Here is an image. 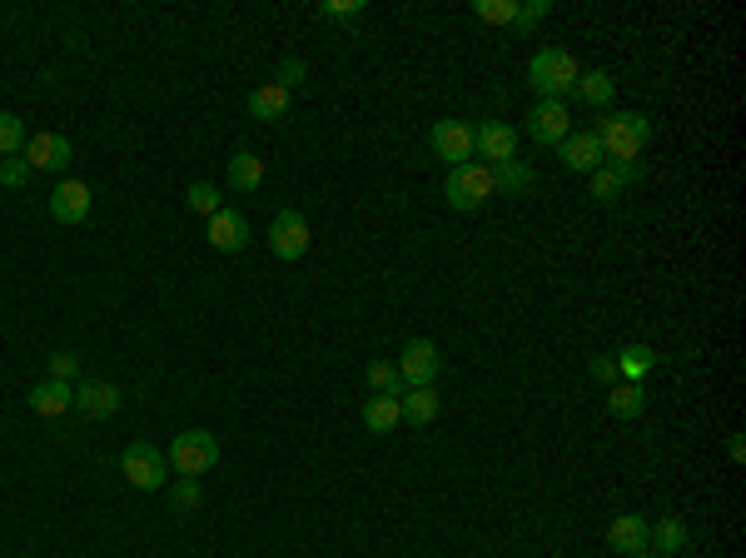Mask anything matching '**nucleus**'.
<instances>
[{"label": "nucleus", "instance_id": "1", "mask_svg": "<svg viewBox=\"0 0 746 558\" xmlns=\"http://www.w3.org/2000/svg\"><path fill=\"white\" fill-rule=\"evenodd\" d=\"M577 75H583V65H577L572 50H562V46L537 50V55L527 60V85H533L543 100H568L572 90H577Z\"/></svg>", "mask_w": 746, "mask_h": 558}, {"label": "nucleus", "instance_id": "2", "mask_svg": "<svg viewBox=\"0 0 746 558\" xmlns=\"http://www.w3.org/2000/svg\"><path fill=\"white\" fill-rule=\"evenodd\" d=\"M597 145H602V160H637L652 140V120L642 115V110H618V115H607L597 125Z\"/></svg>", "mask_w": 746, "mask_h": 558}, {"label": "nucleus", "instance_id": "3", "mask_svg": "<svg viewBox=\"0 0 746 558\" xmlns=\"http://www.w3.org/2000/svg\"><path fill=\"white\" fill-rule=\"evenodd\" d=\"M164 459H170V469H175L179 479H199L220 463V439H214L210 429H185V434L170 439V454H164Z\"/></svg>", "mask_w": 746, "mask_h": 558}, {"label": "nucleus", "instance_id": "4", "mask_svg": "<svg viewBox=\"0 0 746 558\" xmlns=\"http://www.w3.org/2000/svg\"><path fill=\"white\" fill-rule=\"evenodd\" d=\"M493 195H498L493 190V170L473 165V160H468V165H453L448 170V179H444V200L453 204L458 214H478Z\"/></svg>", "mask_w": 746, "mask_h": 558}, {"label": "nucleus", "instance_id": "5", "mask_svg": "<svg viewBox=\"0 0 746 558\" xmlns=\"http://www.w3.org/2000/svg\"><path fill=\"white\" fill-rule=\"evenodd\" d=\"M120 474L140 488V494H160V488L170 484V479H164L170 474V459H164L154 444L135 439V444H125V454H120Z\"/></svg>", "mask_w": 746, "mask_h": 558}, {"label": "nucleus", "instance_id": "6", "mask_svg": "<svg viewBox=\"0 0 746 558\" xmlns=\"http://www.w3.org/2000/svg\"><path fill=\"white\" fill-rule=\"evenodd\" d=\"M269 250L284 264L303 260V255H309V220H303L299 210H279L269 220Z\"/></svg>", "mask_w": 746, "mask_h": 558}, {"label": "nucleus", "instance_id": "7", "mask_svg": "<svg viewBox=\"0 0 746 558\" xmlns=\"http://www.w3.org/2000/svg\"><path fill=\"white\" fill-rule=\"evenodd\" d=\"M438 369H444V355H438L433 339H413V345L398 355V380H403V389H428V384L438 380Z\"/></svg>", "mask_w": 746, "mask_h": 558}, {"label": "nucleus", "instance_id": "8", "mask_svg": "<svg viewBox=\"0 0 746 558\" xmlns=\"http://www.w3.org/2000/svg\"><path fill=\"white\" fill-rule=\"evenodd\" d=\"M642 179H647V170H642L637 160H602V165L593 170V200L612 204L622 190H632V185H642Z\"/></svg>", "mask_w": 746, "mask_h": 558}, {"label": "nucleus", "instance_id": "9", "mask_svg": "<svg viewBox=\"0 0 746 558\" xmlns=\"http://www.w3.org/2000/svg\"><path fill=\"white\" fill-rule=\"evenodd\" d=\"M428 150L448 165H468L473 160V125L468 120H438L428 131Z\"/></svg>", "mask_w": 746, "mask_h": 558}, {"label": "nucleus", "instance_id": "10", "mask_svg": "<svg viewBox=\"0 0 746 558\" xmlns=\"http://www.w3.org/2000/svg\"><path fill=\"white\" fill-rule=\"evenodd\" d=\"M473 154L488 160V165H502V160H518V131L508 120H483L473 131Z\"/></svg>", "mask_w": 746, "mask_h": 558}, {"label": "nucleus", "instance_id": "11", "mask_svg": "<svg viewBox=\"0 0 746 558\" xmlns=\"http://www.w3.org/2000/svg\"><path fill=\"white\" fill-rule=\"evenodd\" d=\"M607 548L622 558H637L652 548V523L642 519V513H618V519L607 523Z\"/></svg>", "mask_w": 746, "mask_h": 558}, {"label": "nucleus", "instance_id": "12", "mask_svg": "<svg viewBox=\"0 0 746 558\" xmlns=\"http://www.w3.org/2000/svg\"><path fill=\"white\" fill-rule=\"evenodd\" d=\"M71 160H75V145L65 140V135L40 131V135H30V140H25V165H30V170H46V175H60V170L71 165Z\"/></svg>", "mask_w": 746, "mask_h": 558}, {"label": "nucleus", "instance_id": "13", "mask_svg": "<svg viewBox=\"0 0 746 558\" xmlns=\"http://www.w3.org/2000/svg\"><path fill=\"white\" fill-rule=\"evenodd\" d=\"M527 135L537 145H562L572 135V115H568V100H537V110L527 115Z\"/></svg>", "mask_w": 746, "mask_h": 558}, {"label": "nucleus", "instance_id": "14", "mask_svg": "<svg viewBox=\"0 0 746 558\" xmlns=\"http://www.w3.org/2000/svg\"><path fill=\"white\" fill-rule=\"evenodd\" d=\"M90 204H95V195L85 179H60L55 195H50V214H55L60 225H85V220H90Z\"/></svg>", "mask_w": 746, "mask_h": 558}, {"label": "nucleus", "instance_id": "15", "mask_svg": "<svg viewBox=\"0 0 746 558\" xmlns=\"http://www.w3.org/2000/svg\"><path fill=\"white\" fill-rule=\"evenodd\" d=\"M120 405H125L120 384H110V380H80L75 384V409H80L85 419H110V414H120Z\"/></svg>", "mask_w": 746, "mask_h": 558}, {"label": "nucleus", "instance_id": "16", "mask_svg": "<svg viewBox=\"0 0 746 558\" xmlns=\"http://www.w3.org/2000/svg\"><path fill=\"white\" fill-rule=\"evenodd\" d=\"M25 405L36 409L40 419H60L65 409H75V384L40 380V384H30V394H25Z\"/></svg>", "mask_w": 746, "mask_h": 558}, {"label": "nucleus", "instance_id": "17", "mask_svg": "<svg viewBox=\"0 0 746 558\" xmlns=\"http://www.w3.org/2000/svg\"><path fill=\"white\" fill-rule=\"evenodd\" d=\"M558 154H562V165L577 170V175H593V170L602 165V145H597L593 131H572L568 140L558 145Z\"/></svg>", "mask_w": 746, "mask_h": 558}, {"label": "nucleus", "instance_id": "18", "mask_svg": "<svg viewBox=\"0 0 746 558\" xmlns=\"http://www.w3.org/2000/svg\"><path fill=\"white\" fill-rule=\"evenodd\" d=\"M210 245H214L220 255H239V250L249 245V220H245L239 210H220V214L210 220Z\"/></svg>", "mask_w": 746, "mask_h": 558}, {"label": "nucleus", "instance_id": "19", "mask_svg": "<svg viewBox=\"0 0 746 558\" xmlns=\"http://www.w3.org/2000/svg\"><path fill=\"white\" fill-rule=\"evenodd\" d=\"M259 185H264V160H259L254 150H239L229 154V190H239V195H254Z\"/></svg>", "mask_w": 746, "mask_h": 558}, {"label": "nucleus", "instance_id": "20", "mask_svg": "<svg viewBox=\"0 0 746 558\" xmlns=\"http://www.w3.org/2000/svg\"><path fill=\"white\" fill-rule=\"evenodd\" d=\"M692 544V534H687V519H676V513H667V519H657L652 523V554H662V558H676L682 548Z\"/></svg>", "mask_w": 746, "mask_h": 558}, {"label": "nucleus", "instance_id": "21", "mask_svg": "<svg viewBox=\"0 0 746 558\" xmlns=\"http://www.w3.org/2000/svg\"><path fill=\"white\" fill-rule=\"evenodd\" d=\"M249 115L254 120H269V125H274V120H284L289 115V90H284V85H259L254 96H249Z\"/></svg>", "mask_w": 746, "mask_h": 558}, {"label": "nucleus", "instance_id": "22", "mask_svg": "<svg viewBox=\"0 0 746 558\" xmlns=\"http://www.w3.org/2000/svg\"><path fill=\"white\" fill-rule=\"evenodd\" d=\"M572 96L583 100V106H593V110H602V106H612V96H618V80L607 71H583L577 75V90Z\"/></svg>", "mask_w": 746, "mask_h": 558}, {"label": "nucleus", "instance_id": "23", "mask_svg": "<svg viewBox=\"0 0 746 558\" xmlns=\"http://www.w3.org/2000/svg\"><path fill=\"white\" fill-rule=\"evenodd\" d=\"M612 359H618V374H622L627 384H642V380H647V374L657 369V349H652V345H627V349H618Z\"/></svg>", "mask_w": 746, "mask_h": 558}, {"label": "nucleus", "instance_id": "24", "mask_svg": "<svg viewBox=\"0 0 746 558\" xmlns=\"http://www.w3.org/2000/svg\"><path fill=\"white\" fill-rule=\"evenodd\" d=\"M398 409H403V419H409V424H433V419H438V394H433V384L428 389H403L398 394Z\"/></svg>", "mask_w": 746, "mask_h": 558}, {"label": "nucleus", "instance_id": "25", "mask_svg": "<svg viewBox=\"0 0 746 558\" xmlns=\"http://www.w3.org/2000/svg\"><path fill=\"white\" fill-rule=\"evenodd\" d=\"M607 414L612 419H642L647 414V389L642 384H618L607 394Z\"/></svg>", "mask_w": 746, "mask_h": 558}, {"label": "nucleus", "instance_id": "26", "mask_svg": "<svg viewBox=\"0 0 746 558\" xmlns=\"http://www.w3.org/2000/svg\"><path fill=\"white\" fill-rule=\"evenodd\" d=\"M398 419H403V409H398V399H388V394H373L369 405H363V429H369V434H388V429H398Z\"/></svg>", "mask_w": 746, "mask_h": 558}, {"label": "nucleus", "instance_id": "27", "mask_svg": "<svg viewBox=\"0 0 746 558\" xmlns=\"http://www.w3.org/2000/svg\"><path fill=\"white\" fill-rule=\"evenodd\" d=\"M488 170H493V190H508V195L533 190V170L523 160H502V165H488Z\"/></svg>", "mask_w": 746, "mask_h": 558}, {"label": "nucleus", "instance_id": "28", "mask_svg": "<svg viewBox=\"0 0 746 558\" xmlns=\"http://www.w3.org/2000/svg\"><path fill=\"white\" fill-rule=\"evenodd\" d=\"M363 380H369L373 394H388V399H398L403 394V380H398V364H388V359H373L369 369H363Z\"/></svg>", "mask_w": 746, "mask_h": 558}, {"label": "nucleus", "instance_id": "29", "mask_svg": "<svg viewBox=\"0 0 746 558\" xmlns=\"http://www.w3.org/2000/svg\"><path fill=\"white\" fill-rule=\"evenodd\" d=\"M185 204H189V214H204V220H214V214L224 210L220 190H214V185H204V179H195V185L185 190Z\"/></svg>", "mask_w": 746, "mask_h": 558}, {"label": "nucleus", "instance_id": "30", "mask_svg": "<svg viewBox=\"0 0 746 558\" xmlns=\"http://www.w3.org/2000/svg\"><path fill=\"white\" fill-rule=\"evenodd\" d=\"M473 15H478L483 25H513L518 0H473Z\"/></svg>", "mask_w": 746, "mask_h": 558}, {"label": "nucleus", "instance_id": "31", "mask_svg": "<svg viewBox=\"0 0 746 558\" xmlns=\"http://www.w3.org/2000/svg\"><path fill=\"white\" fill-rule=\"evenodd\" d=\"M15 150H25V120L11 115V110H0V160Z\"/></svg>", "mask_w": 746, "mask_h": 558}, {"label": "nucleus", "instance_id": "32", "mask_svg": "<svg viewBox=\"0 0 746 558\" xmlns=\"http://www.w3.org/2000/svg\"><path fill=\"white\" fill-rule=\"evenodd\" d=\"M46 369H50V380L75 384L80 380V355H75V349H55V355L46 359Z\"/></svg>", "mask_w": 746, "mask_h": 558}, {"label": "nucleus", "instance_id": "33", "mask_svg": "<svg viewBox=\"0 0 746 558\" xmlns=\"http://www.w3.org/2000/svg\"><path fill=\"white\" fill-rule=\"evenodd\" d=\"M204 504V488H199V479H179L175 488H170V509L175 513H189Z\"/></svg>", "mask_w": 746, "mask_h": 558}, {"label": "nucleus", "instance_id": "34", "mask_svg": "<svg viewBox=\"0 0 746 558\" xmlns=\"http://www.w3.org/2000/svg\"><path fill=\"white\" fill-rule=\"evenodd\" d=\"M25 179H30V165L15 160V154H5V160H0V190H21Z\"/></svg>", "mask_w": 746, "mask_h": 558}, {"label": "nucleus", "instance_id": "35", "mask_svg": "<svg viewBox=\"0 0 746 558\" xmlns=\"http://www.w3.org/2000/svg\"><path fill=\"white\" fill-rule=\"evenodd\" d=\"M303 75H309V65H303L299 55H284V60H279V75H274V85H284V90L294 96V85H303Z\"/></svg>", "mask_w": 746, "mask_h": 558}, {"label": "nucleus", "instance_id": "36", "mask_svg": "<svg viewBox=\"0 0 746 558\" xmlns=\"http://www.w3.org/2000/svg\"><path fill=\"white\" fill-rule=\"evenodd\" d=\"M363 11H369L363 0H324L319 5V15H328V21H359Z\"/></svg>", "mask_w": 746, "mask_h": 558}, {"label": "nucleus", "instance_id": "37", "mask_svg": "<svg viewBox=\"0 0 746 558\" xmlns=\"http://www.w3.org/2000/svg\"><path fill=\"white\" fill-rule=\"evenodd\" d=\"M552 11V0H527V5H518V30H533V25L537 21H543V15H548Z\"/></svg>", "mask_w": 746, "mask_h": 558}, {"label": "nucleus", "instance_id": "38", "mask_svg": "<svg viewBox=\"0 0 746 558\" xmlns=\"http://www.w3.org/2000/svg\"><path fill=\"white\" fill-rule=\"evenodd\" d=\"M587 374H593L597 384H612V380H618V359H612V355H597L593 364H587Z\"/></svg>", "mask_w": 746, "mask_h": 558}, {"label": "nucleus", "instance_id": "39", "mask_svg": "<svg viewBox=\"0 0 746 558\" xmlns=\"http://www.w3.org/2000/svg\"><path fill=\"white\" fill-rule=\"evenodd\" d=\"M726 454H732V459H736V463H742V459H746V444H742V434H732V444H726Z\"/></svg>", "mask_w": 746, "mask_h": 558}, {"label": "nucleus", "instance_id": "40", "mask_svg": "<svg viewBox=\"0 0 746 558\" xmlns=\"http://www.w3.org/2000/svg\"><path fill=\"white\" fill-rule=\"evenodd\" d=\"M637 558H662V554H652V548H647V554H637Z\"/></svg>", "mask_w": 746, "mask_h": 558}]
</instances>
